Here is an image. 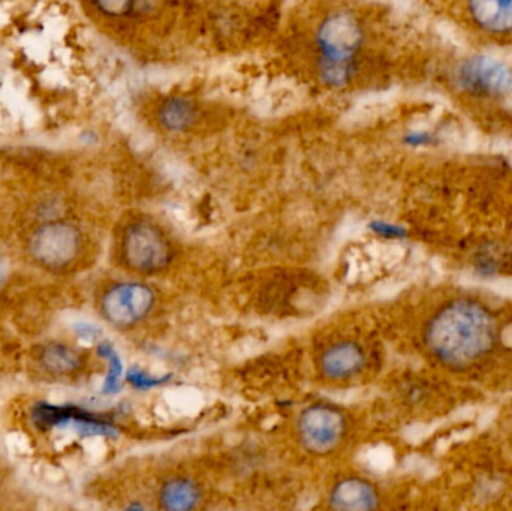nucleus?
Listing matches in <instances>:
<instances>
[{
    "instance_id": "obj_1",
    "label": "nucleus",
    "mask_w": 512,
    "mask_h": 511,
    "mask_svg": "<svg viewBox=\"0 0 512 511\" xmlns=\"http://www.w3.org/2000/svg\"><path fill=\"white\" fill-rule=\"evenodd\" d=\"M498 342V321L474 299L451 300L433 314L424 345L433 359L454 371H468L487 359Z\"/></svg>"
},
{
    "instance_id": "obj_2",
    "label": "nucleus",
    "mask_w": 512,
    "mask_h": 511,
    "mask_svg": "<svg viewBox=\"0 0 512 511\" xmlns=\"http://www.w3.org/2000/svg\"><path fill=\"white\" fill-rule=\"evenodd\" d=\"M322 74L330 84H343L352 72L355 54L363 44V29L349 12H334L318 30Z\"/></svg>"
},
{
    "instance_id": "obj_3",
    "label": "nucleus",
    "mask_w": 512,
    "mask_h": 511,
    "mask_svg": "<svg viewBox=\"0 0 512 511\" xmlns=\"http://www.w3.org/2000/svg\"><path fill=\"white\" fill-rule=\"evenodd\" d=\"M298 441L307 453L327 456L339 450L349 434V422L339 407L325 402L307 405L295 425Z\"/></svg>"
},
{
    "instance_id": "obj_4",
    "label": "nucleus",
    "mask_w": 512,
    "mask_h": 511,
    "mask_svg": "<svg viewBox=\"0 0 512 511\" xmlns=\"http://www.w3.org/2000/svg\"><path fill=\"white\" fill-rule=\"evenodd\" d=\"M156 296L149 285L141 282H119L111 285L99 303L102 318L120 330L143 323L155 308Z\"/></svg>"
},
{
    "instance_id": "obj_5",
    "label": "nucleus",
    "mask_w": 512,
    "mask_h": 511,
    "mask_svg": "<svg viewBox=\"0 0 512 511\" xmlns=\"http://www.w3.org/2000/svg\"><path fill=\"white\" fill-rule=\"evenodd\" d=\"M122 254L125 263L135 272L156 273L170 264L171 246L156 225L140 221L126 228Z\"/></svg>"
},
{
    "instance_id": "obj_6",
    "label": "nucleus",
    "mask_w": 512,
    "mask_h": 511,
    "mask_svg": "<svg viewBox=\"0 0 512 511\" xmlns=\"http://www.w3.org/2000/svg\"><path fill=\"white\" fill-rule=\"evenodd\" d=\"M457 84L469 95L504 98L512 92V69L489 56H472L457 68Z\"/></svg>"
},
{
    "instance_id": "obj_7",
    "label": "nucleus",
    "mask_w": 512,
    "mask_h": 511,
    "mask_svg": "<svg viewBox=\"0 0 512 511\" xmlns=\"http://www.w3.org/2000/svg\"><path fill=\"white\" fill-rule=\"evenodd\" d=\"M80 230L68 222H48L41 225L30 239V252L36 263L50 269L68 266L80 254Z\"/></svg>"
},
{
    "instance_id": "obj_8",
    "label": "nucleus",
    "mask_w": 512,
    "mask_h": 511,
    "mask_svg": "<svg viewBox=\"0 0 512 511\" xmlns=\"http://www.w3.org/2000/svg\"><path fill=\"white\" fill-rule=\"evenodd\" d=\"M367 366V351L354 339H340L319 354V374L334 383H346L363 374Z\"/></svg>"
},
{
    "instance_id": "obj_9",
    "label": "nucleus",
    "mask_w": 512,
    "mask_h": 511,
    "mask_svg": "<svg viewBox=\"0 0 512 511\" xmlns=\"http://www.w3.org/2000/svg\"><path fill=\"white\" fill-rule=\"evenodd\" d=\"M378 489L360 476H346L334 483L328 494L331 511H376L379 509Z\"/></svg>"
},
{
    "instance_id": "obj_10",
    "label": "nucleus",
    "mask_w": 512,
    "mask_h": 511,
    "mask_svg": "<svg viewBox=\"0 0 512 511\" xmlns=\"http://www.w3.org/2000/svg\"><path fill=\"white\" fill-rule=\"evenodd\" d=\"M156 501L159 511H198L203 506L204 492L197 480L179 474L162 482Z\"/></svg>"
},
{
    "instance_id": "obj_11",
    "label": "nucleus",
    "mask_w": 512,
    "mask_h": 511,
    "mask_svg": "<svg viewBox=\"0 0 512 511\" xmlns=\"http://www.w3.org/2000/svg\"><path fill=\"white\" fill-rule=\"evenodd\" d=\"M468 14L478 29L490 35L512 33V0H484L468 3Z\"/></svg>"
},
{
    "instance_id": "obj_12",
    "label": "nucleus",
    "mask_w": 512,
    "mask_h": 511,
    "mask_svg": "<svg viewBox=\"0 0 512 511\" xmlns=\"http://www.w3.org/2000/svg\"><path fill=\"white\" fill-rule=\"evenodd\" d=\"M195 119H197V107L194 102L180 96L168 99L159 111V120L168 131H186Z\"/></svg>"
},
{
    "instance_id": "obj_13",
    "label": "nucleus",
    "mask_w": 512,
    "mask_h": 511,
    "mask_svg": "<svg viewBox=\"0 0 512 511\" xmlns=\"http://www.w3.org/2000/svg\"><path fill=\"white\" fill-rule=\"evenodd\" d=\"M78 357L71 348L63 347V345H53L47 348L44 354V363L51 371L69 372L75 365H77Z\"/></svg>"
},
{
    "instance_id": "obj_14",
    "label": "nucleus",
    "mask_w": 512,
    "mask_h": 511,
    "mask_svg": "<svg viewBox=\"0 0 512 511\" xmlns=\"http://www.w3.org/2000/svg\"><path fill=\"white\" fill-rule=\"evenodd\" d=\"M129 380L135 384L138 389H153V387L161 386L164 383L161 377H150L144 372L134 371L129 375Z\"/></svg>"
},
{
    "instance_id": "obj_15",
    "label": "nucleus",
    "mask_w": 512,
    "mask_h": 511,
    "mask_svg": "<svg viewBox=\"0 0 512 511\" xmlns=\"http://www.w3.org/2000/svg\"><path fill=\"white\" fill-rule=\"evenodd\" d=\"M372 230L381 236L388 237V239H402L406 236V231L397 225L387 224V222H375L372 225Z\"/></svg>"
},
{
    "instance_id": "obj_16",
    "label": "nucleus",
    "mask_w": 512,
    "mask_h": 511,
    "mask_svg": "<svg viewBox=\"0 0 512 511\" xmlns=\"http://www.w3.org/2000/svg\"><path fill=\"white\" fill-rule=\"evenodd\" d=\"M435 141V135L426 131L411 132V134L405 137V143L414 147L430 146V144L435 143Z\"/></svg>"
},
{
    "instance_id": "obj_17",
    "label": "nucleus",
    "mask_w": 512,
    "mask_h": 511,
    "mask_svg": "<svg viewBox=\"0 0 512 511\" xmlns=\"http://www.w3.org/2000/svg\"><path fill=\"white\" fill-rule=\"evenodd\" d=\"M3 279H5V264H3L2 257H0V287H2Z\"/></svg>"
}]
</instances>
